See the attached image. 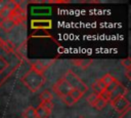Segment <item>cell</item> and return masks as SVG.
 <instances>
[{"mask_svg": "<svg viewBox=\"0 0 131 118\" xmlns=\"http://www.w3.org/2000/svg\"><path fill=\"white\" fill-rule=\"evenodd\" d=\"M45 80L46 79L43 74L37 73L33 70H30L21 78L23 84L32 92H36L37 90H39L41 86L45 83Z\"/></svg>", "mask_w": 131, "mask_h": 118, "instance_id": "cell-1", "label": "cell"}, {"mask_svg": "<svg viewBox=\"0 0 131 118\" xmlns=\"http://www.w3.org/2000/svg\"><path fill=\"white\" fill-rule=\"evenodd\" d=\"M63 79L70 84L72 89H77V90L81 91L82 93H85L88 90V86L85 84V82H83V80L71 70L66 72Z\"/></svg>", "mask_w": 131, "mask_h": 118, "instance_id": "cell-2", "label": "cell"}, {"mask_svg": "<svg viewBox=\"0 0 131 118\" xmlns=\"http://www.w3.org/2000/svg\"><path fill=\"white\" fill-rule=\"evenodd\" d=\"M52 89H53V91H54L58 96H60V97L62 99L63 96L68 95V94L70 93V91L72 90V87L70 86V84H69L63 78H61V79H59L58 81H56V82L54 83Z\"/></svg>", "mask_w": 131, "mask_h": 118, "instance_id": "cell-3", "label": "cell"}, {"mask_svg": "<svg viewBox=\"0 0 131 118\" xmlns=\"http://www.w3.org/2000/svg\"><path fill=\"white\" fill-rule=\"evenodd\" d=\"M111 104L115 109V111H117L120 114L126 111L130 107V102L128 101V99H126V96H119L115 101H113Z\"/></svg>", "mask_w": 131, "mask_h": 118, "instance_id": "cell-4", "label": "cell"}, {"mask_svg": "<svg viewBox=\"0 0 131 118\" xmlns=\"http://www.w3.org/2000/svg\"><path fill=\"white\" fill-rule=\"evenodd\" d=\"M128 92V89L123 85V84H119L112 92H111V99H110V102L112 103L113 101H115L117 97L119 96H125L126 93Z\"/></svg>", "mask_w": 131, "mask_h": 118, "instance_id": "cell-5", "label": "cell"}, {"mask_svg": "<svg viewBox=\"0 0 131 118\" xmlns=\"http://www.w3.org/2000/svg\"><path fill=\"white\" fill-rule=\"evenodd\" d=\"M49 64L50 63H48L46 61H36L31 65V70H33L37 73L43 74L44 71L46 70V68L49 66Z\"/></svg>", "mask_w": 131, "mask_h": 118, "instance_id": "cell-6", "label": "cell"}, {"mask_svg": "<svg viewBox=\"0 0 131 118\" xmlns=\"http://www.w3.org/2000/svg\"><path fill=\"white\" fill-rule=\"evenodd\" d=\"M35 110H36V116H37V118H48L50 116V114H51V112L45 110L40 105L37 108H35Z\"/></svg>", "mask_w": 131, "mask_h": 118, "instance_id": "cell-7", "label": "cell"}, {"mask_svg": "<svg viewBox=\"0 0 131 118\" xmlns=\"http://www.w3.org/2000/svg\"><path fill=\"white\" fill-rule=\"evenodd\" d=\"M104 88H105V86H104V84L101 82L100 79L95 80V81L93 82V84H92V89H93L94 93H96V94H99Z\"/></svg>", "mask_w": 131, "mask_h": 118, "instance_id": "cell-8", "label": "cell"}, {"mask_svg": "<svg viewBox=\"0 0 131 118\" xmlns=\"http://www.w3.org/2000/svg\"><path fill=\"white\" fill-rule=\"evenodd\" d=\"M23 117H24V118H37L35 108L32 107V106L28 107V108L24 111V113H23Z\"/></svg>", "mask_w": 131, "mask_h": 118, "instance_id": "cell-9", "label": "cell"}, {"mask_svg": "<svg viewBox=\"0 0 131 118\" xmlns=\"http://www.w3.org/2000/svg\"><path fill=\"white\" fill-rule=\"evenodd\" d=\"M100 80H101V82L104 84V86L106 87V86H108V85L115 80V77H113L110 73H106V74H104V75L100 78Z\"/></svg>", "mask_w": 131, "mask_h": 118, "instance_id": "cell-10", "label": "cell"}, {"mask_svg": "<svg viewBox=\"0 0 131 118\" xmlns=\"http://www.w3.org/2000/svg\"><path fill=\"white\" fill-rule=\"evenodd\" d=\"M5 32H9L13 27H14V24H13V22L11 21V19H5V21H3V23L1 24V26H0Z\"/></svg>", "mask_w": 131, "mask_h": 118, "instance_id": "cell-11", "label": "cell"}, {"mask_svg": "<svg viewBox=\"0 0 131 118\" xmlns=\"http://www.w3.org/2000/svg\"><path fill=\"white\" fill-rule=\"evenodd\" d=\"M1 48H3L6 52H13L14 51V45H13V43L11 42V41H9V40H6V41H3V44H2V47Z\"/></svg>", "mask_w": 131, "mask_h": 118, "instance_id": "cell-12", "label": "cell"}, {"mask_svg": "<svg viewBox=\"0 0 131 118\" xmlns=\"http://www.w3.org/2000/svg\"><path fill=\"white\" fill-rule=\"evenodd\" d=\"M69 94H70V96H71L76 103H77L79 100H81L82 96L84 95V93H82L81 91H79V90H77V89H72Z\"/></svg>", "mask_w": 131, "mask_h": 118, "instance_id": "cell-13", "label": "cell"}, {"mask_svg": "<svg viewBox=\"0 0 131 118\" xmlns=\"http://www.w3.org/2000/svg\"><path fill=\"white\" fill-rule=\"evenodd\" d=\"M106 104H107V102H105L104 100H102L99 95H98V97H97V100H96V102L94 103V105H93V107L96 109V110H102L105 106H106Z\"/></svg>", "mask_w": 131, "mask_h": 118, "instance_id": "cell-14", "label": "cell"}, {"mask_svg": "<svg viewBox=\"0 0 131 118\" xmlns=\"http://www.w3.org/2000/svg\"><path fill=\"white\" fill-rule=\"evenodd\" d=\"M40 99H41V102L43 101H52V93L50 90L48 89H45L41 92L40 94Z\"/></svg>", "mask_w": 131, "mask_h": 118, "instance_id": "cell-15", "label": "cell"}, {"mask_svg": "<svg viewBox=\"0 0 131 118\" xmlns=\"http://www.w3.org/2000/svg\"><path fill=\"white\" fill-rule=\"evenodd\" d=\"M11 14H12V11L9 10L8 8H6V7L0 11V16H1L4 21H5V19H9L10 16H11Z\"/></svg>", "mask_w": 131, "mask_h": 118, "instance_id": "cell-16", "label": "cell"}, {"mask_svg": "<svg viewBox=\"0 0 131 118\" xmlns=\"http://www.w3.org/2000/svg\"><path fill=\"white\" fill-rule=\"evenodd\" d=\"M40 106L43 107L45 110H47L49 112H51L52 109H53V103H52V101H43V102H41Z\"/></svg>", "mask_w": 131, "mask_h": 118, "instance_id": "cell-17", "label": "cell"}, {"mask_svg": "<svg viewBox=\"0 0 131 118\" xmlns=\"http://www.w3.org/2000/svg\"><path fill=\"white\" fill-rule=\"evenodd\" d=\"M98 95H99L102 100H104L105 102H110V99H111V92H110L106 88H104Z\"/></svg>", "mask_w": 131, "mask_h": 118, "instance_id": "cell-18", "label": "cell"}, {"mask_svg": "<svg viewBox=\"0 0 131 118\" xmlns=\"http://www.w3.org/2000/svg\"><path fill=\"white\" fill-rule=\"evenodd\" d=\"M91 61H75L74 64L77 65V67H80V68H87L91 65Z\"/></svg>", "mask_w": 131, "mask_h": 118, "instance_id": "cell-19", "label": "cell"}, {"mask_svg": "<svg viewBox=\"0 0 131 118\" xmlns=\"http://www.w3.org/2000/svg\"><path fill=\"white\" fill-rule=\"evenodd\" d=\"M62 101H63V103L68 106V107H72V106H74L75 104H76V102L70 96V94H68V95H66V96H63L62 97Z\"/></svg>", "mask_w": 131, "mask_h": 118, "instance_id": "cell-20", "label": "cell"}, {"mask_svg": "<svg viewBox=\"0 0 131 118\" xmlns=\"http://www.w3.org/2000/svg\"><path fill=\"white\" fill-rule=\"evenodd\" d=\"M7 67H8V63H7V61H6L4 57L0 56V74L3 73L4 70H5Z\"/></svg>", "mask_w": 131, "mask_h": 118, "instance_id": "cell-21", "label": "cell"}, {"mask_svg": "<svg viewBox=\"0 0 131 118\" xmlns=\"http://www.w3.org/2000/svg\"><path fill=\"white\" fill-rule=\"evenodd\" d=\"M97 97H98V94H96V93H91V94H89L88 95V97H87V102L93 107V105H94V103L96 102V100H97Z\"/></svg>", "mask_w": 131, "mask_h": 118, "instance_id": "cell-22", "label": "cell"}, {"mask_svg": "<svg viewBox=\"0 0 131 118\" xmlns=\"http://www.w3.org/2000/svg\"><path fill=\"white\" fill-rule=\"evenodd\" d=\"M121 64L125 67L126 70H131V60H130V57H126V58L122 60Z\"/></svg>", "mask_w": 131, "mask_h": 118, "instance_id": "cell-23", "label": "cell"}, {"mask_svg": "<svg viewBox=\"0 0 131 118\" xmlns=\"http://www.w3.org/2000/svg\"><path fill=\"white\" fill-rule=\"evenodd\" d=\"M119 84H120V82H119L117 79H115V80H114V81H113V82H112V83H111L108 86H106L105 88H106V89H107L110 92H112V91H113V90H114V89H115V88H116V87H117Z\"/></svg>", "mask_w": 131, "mask_h": 118, "instance_id": "cell-24", "label": "cell"}, {"mask_svg": "<svg viewBox=\"0 0 131 118\" xmlns=\"http://www.w3.org/2000/svg\"><path fill=\"white\" fill-rule=\"evenodd\" d=\"M119 118H131V109H130V107L126 111H124L123 113H121V115L119 116Z\"/></svg>", "mask_w": 131, "mask_h": 118, "instance_id": "cell-25", "label": "cell"}, {"mask_svg": "<svg viewBox=\"0 0 131 118\" xmlns=\"http://www.w3.org/2000/svg\"><path fill=\"white\" fill-rule=\"evenodd\" d=\"M5 8V5H4V1H0V11L2 10V9H4Z\"/></svg>", "mask_w": 131, "mask_h": 118, "instance_id": "cell-26", "label": "cell"}, {"mask_svg": "<svg viewBox=\"0 0 131 118\" xmlns=\"http://www.w3.org/2000/svg\"><path fill=\"white\" fill-rule=\"evenodd\" d=\"M129 73H130V70H126V76H127L128 78H130V74H129Z\"/></svg>", "mask_w": 131, "mask_h": 118, "instance_id": "cell-27", "label": "cell"}, {"mask_svg": "<svg viewBox=\"0 0 131 118\" xmlns=\"http://www.w3.org/2000/svg\"><path fill=\"white\" fill-rule=\"evenodd\" d=\"M2 44H3V40H2V38L0 37V48L2 47Z\"/></svg>", "mask_w": 131, "mask_h": 118, "instance_id": "cell-28", "label": "cell"}, {"mask_svg": "<svg viewBox=\"0 0 131 118\" xmlns=\"http://www.w3.org/2000/svg\"><path fill=\"white\" fill-rule=\"evenodd\" d=\"M3 21H4V19H3V18H2L1 16H0V26H1V24L3 23Z\"/></svg>", "mask_w": 131, "mask_h": 118, "instance_id": "cell-29", "label": "cell"}, {"mask_svg": "<svg viewBox=\"0 0 131 118\" xmlns=\"http://www.w3.org/2000/svg\"><path fill=\"white\" fill-rule=\"evenodd\" d=\"M78 118H84V117H82V116H80V117H78Z\"/></svg>", "mask_w": 131, "mask_h": 118, "instance_id": "cell-30", "label": "cell"}]
</instances>
